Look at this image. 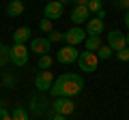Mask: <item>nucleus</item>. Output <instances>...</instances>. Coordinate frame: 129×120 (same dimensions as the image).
<instances>
[{"label": "nucleus", "mask_w": 129, "mask_h": 120, "mask_svg": "<svg viewBox=\"0 0 129 120\" xmlns=\"http://www.w3.org/2000/svg\"><path fill=\"white\" fill-rule=\"evenodd\" d=\"M82 88H84V79L80 77L78 73H64L60 75V77H56V82L52 84L50 88V94L52 97H69L73 99L75 94L82 92Z\"/></svg>", "instance_id": "f257e3e1"}, {"label": "nucleus", "mask_w": 129, "mask_h": 120, "mask_svg": "<svg viewBox=\"0 0 129 120\" xmlns=\"http://www.w3.org/2000/svg\"><path fill=\"white\" fill-rule=\"evenodd\" d=\"M78 65H80V69H82L84 73H92V71H97V67H99V58H97L95 51H80Z\"/></svg>", "instance_id": "f03ea898"}, {"label": "nucleus", "mask_w": 129, "mask_h": 120, "mask_svg": "<svg viewBox=\"0 0 129 120\" xmlns=\"http://www.w3.org/2000/svg\"><path fill=\"white\" fill-rule=\"evenodd\" d=\"M28 56H30V49L26 45H13L9 47V60L15 67H24L28 62Z\"/></svg>", "instance_id": "7ed1b4c3"}, {"label": "nucleus", "mask_w": 129, "mask_h": 120, "mask_svg": "<svg viewBox=\"0 0 129 120\" xmlns=\"http://www.w3.org/2000/svg\"><path fill=\"white\" fill-rule=\"evenodd\" d=\"M78 56H80V51H78V47H73V45H64L62 49L56 51V58H58V62H62V65L78 62Z\"/></svg>", "instance_id": "20e7f679"}, {"label": "nucleus", "mask_w": 129, "mask_h": 120, "mask_svg": "<svg viewBox=\"0 0 129 120\" xmlns=\"http://www.w3.org/2000/svg\"><path fill=\"white\" fill-rule=\"evenodd\" d=\"M62 39L67 41V45H80V43H84V39H86V30H82L80 26H73V28H69L67 32L62 34Z\"/></svg>", "instance_id": "39448f33"}, {"label": "nucleus", "mask_w": 129, "mask_h": 120, "mask_svg": "<svg viewBox=\"0 0 129 120\" xmlns=\"http://www.w3.org/2000/svg\"><path fill=\"white\" fill-rule=\"evenodd\" d=\"M52 105H54V111L60 114V116H69L71 111L75 109L73 99H69V97H56V101L52 103Z\"/></svg>", "instance_id": "423d86ee"}, {"label": "nucleus", "mask_w": 129, "mask_h": 120, "mask_svg": "<svg viewBox=\"0 0 129 120\" xmlns=\"http://www.w3.org/2000/svg\"><path fill=\"white\" fill-rule=\"evenodd\" d=\"M108 45L112 47V51H120L127 47V41H125V34L120 30H112L108 32Z\"/></svg>", "instance_id": "0eeeda50"}, {"label": "nucleus", "mask_w": 129, "mask_h": 120, "mask_svg": "<svg viewBox=\"0 0 129 120\" xmlns=\"http://www.w3.org/2000/svg\"><path fill=\"white\" fill-rule=\"evenodd\" d=\"M64 13V7L60 5L58 0H54V2H47L45 5V17L50 19V22H54V19H60Z\"/></svg>", "instance_id": "6e6552de"}, {"label": "nucleus", "mask_w": 129, "mask_h": 120, "mask_svg": "<svg viewBox=\"0 0 129 120\" xmlns=\"http://www.w3.org/2000/svg\"><path fill=\"white\" fill-rule=\"evenodd\" d=\"M52 84H54V75H52L50 71H41V73H37V79H35V86H37L39 90H47V92H50Z\"/></svg>", "instance_id": "1a4fd4ad"}, {"label": "nucleus", "mask_w": 129, "mask_h": 120, "mask_svg": "<svg viewBox=\"0 0 129 120\" xmlns=\"http://www.w3.org/2000/svg\"><path fill=\"white\" fill-rule=\"evenodd\" d=\"M50 45H52V43L47 41V39L37 37V39H32V41H30V51H35L37 56H45L47 51H50Z\"/></svg>", "instance_id": "9d476101"}, {"label": "nucleus", "mask_w": 129, "mask_h": 120, "mask_svg": "<svg viewBox=\"0 0 129 120\" xmlns=\"http://www.w3.org/2000/svg\"><path fill=\"white\" fill-rule=\"evenodd\" d=\"M88 19H90V13H88L86 7H73V11H71V22H73L75 26L86 24Z\"/></svg>", "instance_id": "9b49d317"}, {"label": "nucleus", "mask_w": 129, "mask_h": 120, "mask_svg": "<svg viewBox=\"0 0 129 120\" xmlns=\"http://www.w3.org/2000/svg\"><path fill=\"white\" fill-rule=\"evenodd\" d=\"M101 32H103V19L90 17L86 22V34H99V37H101Z\"/></svg>", "instance_id": "f8f14e48"}, {"label": "nucleus", "mask_w": 129, "mask_h": 120, "mask_svg": "<svg viewBox=\"0 0 129 120\" xmlns=\"http://www.w3.org/2000/svg\"><path fill=\"white\" fill-rule=\"evenodd\" d=\"M30 39V28L28 26H22V28H17L13 32V41H15V45H24V43Z\"/></svg>", "instance_id": "ddd939ff"}, {"label": "nucleus", "mask_w": 129, "mask_h": 120, "mask_svg": "<svg viewBox=\"0 0 129 120\" xmlns=\"http://www.w3.org/2000/svg\"><path fill=\"white\" fill-rule=\"evenodd\" d=\"M84 45H86V51H97L101 47V37H99V34H86Z\"/></svg>", "instance_id": "4468645a"}, {"label": "nucleus", "mask_w": 129, "mask_h": 120, "mask_svg": "<svg viewBox=\"0 0 129 120\" xmlns=\"http://www.w3.org/2000/svg\"><path fill=\"white\" fill-rule=\"evenodd\" d=\"M24 13V2H17V0H11L7 5V15L9 17H17V15Z\"/></svg>", "instance_id": "2eb2a0df"}, {"label": "nucleus", "mask_w": 129, "mask_h": 120, "mask_svg": "<svg viewBox=\"0 0 129 120\" xmlns=\"http://www.w3.org/2000/svg\"><path fill=\"white\" fill-rule=\"evenodd\" d=\"M52 62H54V60H52V56H50V54H45V56H39L37 69H43V71H47V69L52 67Z\"/></svg>", "instance_id": "dca6fc26"}, {"label": "nucleus", "mask_w": 129, "mask_h": 120, "mask_svg": "<svg viewBox=\"0 0 129 120\" xmlns=\"http://www.w3.org/2000/svg\"><path fill=\"white\" fill-rule=\"evenodd\" d=\"M95 54H97V58H99V60H108V58L112 56V47H110V45H101Z\"/></svg>", "instance_id": "f3484780"}, {"label": "nucleus", "mask_w": 129, "mask_h": 120, "mask_svg": "<svg viewBox=\"0 0 129 120\" xmlns=\"http://www.w3.org/2000/svg\"><path fill=\"white\" fill-rule=\"evenodd\" d=\"M11 118L13 120H28V111L24 109V107H15V109L11 111Z\"/></svg>", "instance_id": "a211bd4d"}, {"label": "nucleus", "mask_w": 129, "mask_h": 120, "mask_svg": "<svg viewBox=\"0 0 129 120\" xmlns=\"http://www.w3.org/2000/svg\"><path fill=\"white\" fill-rule=\"evenodd\" d=\"M86 9H88V13H99L101 11V0H88Z\"/></svg>", "instance_id": "6ab92c4d"}, {"label": "nucleus", "mask_w": 129, "mask_h": 120, "mask_svg": "<svg viewBox=\"0 0 129 120\" xmlns=\"http://www.w3.org/2000/svg\"><path fill=\"white\" fill-rule=\"evenodd\" d=\"M9 62V47L7 45H0V69Z\"/></svg>", "instance_id": "aec40b11"}, {"label": "nucleus", "mask_w": 129, "mask_h": 120, "mask_svg": "<svg viewBox=\"0 0 129 120\" xmlns=\"http://www.w3.org/2000/svg\"><path fill=\"white\" fill-rule=\"evenodd\" d=\"M45 39H47L50 43H58L60 39H62V32H58V30H52V32H47Z\"/></svg>", "instance_id": "412c9836"}, {"label": "nucleus", "mask_w": 129, "mask_h": 120, "mask_svg": "<svg viewBox=\"0 0 129 120\" xmlns=\"http://www.w3.org/2000/svg\"><path fill=\"white\" fill-rule=\"evenodd\" d=\"M39 28H41L43 32H52V30H54V28H52V22H50L47 17H43L41 22H39Z\"/></svg>", "instance_id": "4be33fe9"}, {"label": "nucleus", "mask_w": 129, "mask_h": 120, "mask_svg": "<svg viewBox=\"0 0 129 120\" xmlns=\"http://www.w3.org/2000/svg\"><path fill=\"white\" fill-rule=\"evenodd\" d=\"M116 58H118L120 62H129V47H125V49L116 51Z\"/></svg>", "instance_id": "5701e85b"}, {"label": "nucleus", "mask_w": 129, "mask_h": 120, "mask_svg": "<svg viewBox=\"0 0 129 120\" xmlns=\"http://www.w3.org/2000/svg\"><path fill=\"white\" fill-rule=\"evenodd\" d=\"M0 120H13V118H11V114H9L2 105H0Z\"/></svg>", "instance_id": "b1692460"}, {"label": "nucleus", "mask_w": 129, "mask_h": 120, "mask_svg": "<svg viewBox=\"0 0 129 120\" xmlns=\"http://www.w3.org/2000/svg\"><path fill=\"white\" fill-rule=\"evenodd\" d=\"M116 7H120V9L129 11V0H116Z\"/></svg>", "instance_id": "393cba45"}, {"label": "nucleus", "mask_w": 129, "mask_h": 120, "mask_svg": "<svg viewBox=\"0 0 129 120\" xmlns=\"http://www.w3.org/2000/svg\"><path fill=\"white\" fill-rule=\"evenodd\" d=\"M73 2H75V7H86L88 0H73Z\"/></svg>", "instance_id": "a878e982"}, {"label": "nucleus", "mask_w": 129, "mask_h": 120, "mask_svg": "<svg viewBox=\"0 0 129 120\" xmlns=\"http://www.w3.org/2000/svg\"><path fill=\"white\" fill-rule=\"evenodd\" d=\"M125 26L129 28V11H125Z\"/></svg>", "instance_id": "bb28decb"}, {"label": "nucleus", "mask_w": 129, "mask_h": 120, "mask_svg": "<svg viewBox=\"0 0 129 120\" xmlns=\"http://www.w3.org/2000/svg\"><path fill=\"white\" fill-rule=\"evenodd\" d=\"M52 120H67V116H60V114H56V116H54Z\"/></svg>", "instance_id": "cd10ccee"}, {"label": "nucleus", "mask_w": 129, "mask_h": 120, "mask_svg": "<svg viewBox=\"0 0 129 120\" xmlns=\"http://www.w3.org/2000/svg\"><path fill=\"white\" fill-rule=\"evenodd\" d=\"M58 2H60V5L64 7V5H69V2H73V0H58Z\"/></svg>", "instance_id": "c85d7f7f"}, {"label": "nucleus", "mask_w": 129, "mask_h": 120, "mask_svg": "<svg viewBox=\"0 0 129 120\" xmlns=\"http://www.w3.org/2000/svg\"><path fill=\"white\" fill-rule=\"evenodd\" d=\"M125 41H127V47H129V32L125 34Z\"/></svg>", "instance_id": "c756f323"}, {"label": "nucleus", "mask_w": 129, "mask_h": 120, "mask_svg": "<svg viewBox=\"0 0 129 120\" xmlns=\"http://www.w3.org/2000/svg\"><path fill=\"white\" fill-rule=\"evenodd\" d=\"M47 2H54V0H47Z\"/></svg>", "instance_id": "7c9ffc66"}, {"label": "nucleus", "mask_w": 129, "mask_h": 120, "mask_svg": "<svg viewBox=\"0 0 129 120\" xmlns=\"http://www.w3.org/2000/svg\"><path fill=\"white\" fill-rule=\"evenodd\" d=\"M17 2H22V0H17Z\"/></svg>", "instance_id": "2f4dec72"}]
</instances>
